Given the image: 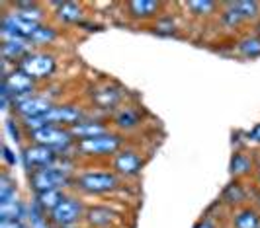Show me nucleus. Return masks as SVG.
Here are the masks:
<instances>
[{"label":"nucleus","mask_w":260,"mask_h":228,"mask_svg":"<svg viewBox=\"0 0 260 228\" xmlns=\"http://www.w3.org/2000/svg\"><path fill=\"white\" fill-rule=\"evenodd\" d=\"M252 158L248 156L247 152H235L231 158V174L235 177L248 176L252 172Z\"/></svg>","instance_id":"393cba45"},{"label":"nucleus","mask_w":260,"mask_h":228,"mask_svg":"<svg viewBox=\"0 0 260 228\" xmlns=\"http://www.w3.org/2000/svg\"><path fill=\"white\" fill-rule=\"evenodd\" d=\"M57 20L63 24H80L84 18V10L77 2H57Z\"/></svg>","instance_id":"412c9836"},{"label":"nucleus","mask_w":260,"mask_h":228,"mask_svg":"<svg viewBox=\"0 0 260 228\" xmlns=\"http://www.w3.org/2000/svg\"><path fill=\"white\" fill-rule=\"evenodd\" d=\"M223 201L229 203V205H233L235 209L245 207L243 203L247 201V189L243 187V183H241V181H235V183H231L227 189L223 191Z\"/></svg>","instance_id":"a878e982"},{"label":"nucleus","mask_w":260,"mask_h":228,"mask_svg":"<svg viewBox=\"0 0 260 228\" xmlns=\"http://www.w3.org/2000/svg\"><path fill=\"white\" fill-rule=\"evenodd\" d=\"M250 140H254V142H258L260 144V123L250 131Z\"/></svg>","instance_id":"f704fd0d"},{"label":"nucleus","mask_w":260,"mask_h":228,"mask_svg":"<svg viewBox=\"0 0 260 228\" xmlns=\"http://www.w3.org/2000/svg\"><path fill=\"white\" fill-rule=\"evenodd\" d=\"M57 29L53 27V25H47V24H41L34 31V35L29 37V43L34 45V47H47V45H51L53 41L57 39Z\"/></svg>","instance_id":"b1692460"},{"label":"nucleus","mask_w":260,"mask_h":228,"mask_svg":"<svg viewBox=\"0 0 260 228\" xmlns=\"http://www.w3.org/2000/svg\"><path fill=\"white\" fill-rule=\"evenodd\" d=\"M53 100L45 94H31L27 98L14 101V113L18 115V119L24 117H43L45 113H49L53 109Z\"/></svg>","instance_id":"6e6552de"},{"label":"nucleus","mask_w":260,"mask_h":228,"mask_svg":"<svg viewBox=\"0 0 260 228\" xmlns=\"http://www.w3.org/2000/svg\"><path fill=\"white\" fill-rule=\"evenodd\" d=\"M18 68L22 72H26L29 78H34L36 82L38 80H47L55 74L57 70V59L53 53H47V51H39L34 49L29 55H26L20 63H18Z\"/></svg>","instance_id":"f257e3e1"},{"label":"nucleus","mask_w":260,"mask_h":228,"mask_svg":"<svg viewBox=\"0 0 260 228\" xmlns=\"http://www.w3.org/2000/svg\"><path fill=\"white\" fill-rule=\"evenodd\" d=\"M116 222V213L106 207H90L84 213V224L88 228H110Z\"/></svg>","instance_id":"f3484780"},{"label":"nucleus","mask_w":260,"mask_h":228,"mask_svg":"<svg viewBox=\"0 0 260 228\" xmlns=\"http://www.w3.org/2000/svg\"><path fill=\"white\" fill-rule=\"evenodd\" d=\"M153 29H155V33H160V35H172V33H176V25H174V22H172L170 18L167 25H165L162 20H158Z\"/></svg>","instance_id":"2f4dec72"},{"label":"nucleus","mask_w":260,"mask_h":228,"mask_svg":"<svg viewBox=\"0 0 260 228\" xmlns=\"http://www.w3.org/2000/svg\"><path fill=\"white\" fill-rule=\"evenodd\" d=\"M123 98V94H121V90L114 86V84H102V86H98V88L92 92V103L94 105H98L100 109H112V107H116L117 103L121 101Z\"/></svg>","instance_id":"4468645a"},{"label":"nucleus","mask_w":260,"mask_h":228,"mask_svg":"<svg viewBox=\"0 0 260 228\" xmlns=\"http://www.w3.org/2000/svg\"><path fill=\"white\" fill-rule=\"evenodd\" d=\"M162 10V2L156 0H133L127 2V12L135 20H151Z\"/></svg>","instance_id":"dca6fc26"},{"label":"nucleus","mask_w":260,"mask_h":228,"mask_svg":"<svg viewBox=\"0 0 260 228\" xmlns=\"http://www.w3.org/2000/svg\"><path fill=\"white\" fill-rule=\"evenodd\" d=\"M123 144V139L116 133H106L94 139H82L75 142V150L80 152L82 156H114L119 152Z\"/></svg>","instance_id":"7ed1b4c3"},{"label":"nucleus","mask_w":260,"mask_h":228,"mask_svg":"<svg viewBox=\"0 0 260 228\" xmlns=\"http://www.w3.org/2000/svg\"><path fill=\"white\" fill-rule=\"evenodd\" d=\"M231 226L233 228H260V211L254 207H239L233 211L231 218Z\"/></svg>","instance_id":"a211bd4d"},{"label":"nucleus","mask_w":260,"mask_h":228,"mask_svg":"<svg viewBox=\"0 0 260 228\" xmlns=\"http://www.w3.org/2000/svg\"><path fill=\"white\" fill-rule=\"evenodd\" d=\"M0 33L2 37H24L29 39L34 35V31L38 29V24H31L24 18H20L18 14L14 12H6L2 16V22H0Z\"/></svg>","instance_id":"9d476101"},{"label":"nucleus","mask_w":260,"mask_h":228,"mask_svg":"<svg viewBox=\"0 0 260 228\" xmlns=\"http://www.w3.org/2000/svg\"><path fill=\"white\" fill-rule=\"evenodd\" d=\"M29 181L36 193H43L49 189H63L71 183L69 177V170L59 168V166H49V168H41V170H34L29 174Z\"/></svg>","instance_id":"39448f33"},{"label":"nucleus","mask_w":260,"mask_h":228,"mask_svg":"<svg viewBox=\"0 0 260 228\" xmlns=\"http://www.w3.org/2000/svg\"><path fill=\"white\" fill-rule=\"evenodd\" d=\"M221 22L227 25V27L235 29V27L245 24V18H243L241 12L233 6V2H227V4H225V10L221 12Z\"/></svg>","instance_id":"c756f323"},{"label":"nucleus","mask_w":260,"mask_h":228,"mask_svg":"<svg viewBox=\"0 0 260 228\" xmlns=\"http://www.w3.org/2000/svg\"><path fill=\"white\" fill-rule=\"evenodd\" d=\"M14 12L31 24H45V12L39 2H14Z\"/></svg>","instance_id":"6ab92c4d"},{"label":"nucleus","mask_w":260,"mask_h":228,"mask_svg":"<svg viewBox=\"0 0 260 228\" xmlns=\"http://www.w3.org/2000/svg\"><path fill=\"white\" fill-rule=\"evenodd\" d=\"M2 92L8 94L14 103V101L36 94V80L29 78L26 72H22V70L16 66L10 74L4 76V80H2Z\"/></svg>","instance_id":"0eeeda50"},{"label":"nucleus","mask_w":260,"mask_h":228,"mask_svg":"<svg viewBox=\"0 0 260 228\" xmlns=\"http://www.w3.org/2000/svg\"><path fill=\"white\" fill-rule=\"evenodd\" d=\"M258 183H260V170H258Z\"/></svg>","instance_id":"e433bc0d"},{"label":"nucleus","mask_w":260,"mask_h":228,"mask_svg":"<svg viewBox=\"0 0 260 228\" xmlns=\"http://www.w3.org/2000/svg\"><path fill=\"white\" fill-rule=\"evenodd\" d=\"M16 181L8 174H2L0 179V201H8V199H16Z\"/></svg>","instance_id":"7c9ffc66"},{"label":"nucleus","mask_w":260,"mask_h":228,"mask_svg":"<svg viewBox=\"0 0 260 228\" xmlns=\"http://www.w3.org/2000/svg\"><path fill=\"white\" fill-rule=\"evenodd\" d=\"M139 123H141V113L131 105H125L114 113V125L119 131H131V129L139 127Z\"/></svg>","instance_id":"aec40b11"},{"label":"nucleus","mask_w":260,"mask_h":228,"mask_svg":"<svg viewBox=\"0 0 260 228\" xmlns=\"http://www.w3.org/2000/svg\"><path fill=\"white\" fill-rule=\"evenodd\" d=\"M67 197V193L63 189H49L43 191V193H36V199H38V207L43 213H51L55 207H59L61 201Z\"/></svg>","instance_id":"4be33fe9"},{"label":"nucleus","mask_w":260,"mask_h":228,"mask_svg":"<svg viewBox=\"0 0 260 228\" xmlns=\"http://www.w3.org/2000/svg\"><path fill=\"white\" fill-rule=\"evenodd\" d=\"M237 53L245 59H256L260 57V37L256 35H250V37L241 39L237 43Z\"/></svg>","instance_id":"cd10ccee"},{"label":"nucleus","mask_w":260,"mask_h":228,"mask_svg":"<svg viewBox=\"0 0 260 228\" xmlns=\"http://www.w3.org/2000/svg\"><path fill=\"white\" fill-rule=\"evenodd\" d=\"M258 207H260V195H258Z\"/></svg>","instance_id":"4c0bfd02"},{"label":"nucleus","mask_w":260,"mask_h":228,"mask_svg":"<svg viewBox=\"0 0 260 228\" xmlns=\"http://www.w3.org/2000/svg\"><path fill=\"white\" fill-rule=\"evenodd\" d=\"M24 216H26V207L18 197L0 201V220H24Z\"/></svg>","instance_id":"5701e85b"},{"label":"nucleus","mask_w":260,"mask_h":228,"mask_svg":"<svg viewBox=\"0 0 260 228\" xmlns=\"http://www.w3.org/2000/svg\"><path fill=\"white\" fill-rule=\"evenodd\" d=\"M84 213L86 209L82 207V203L77 197L67 195L61 201L59 207H55L51 213L47 215V222L49 226H77L80 220H84Z\"/></svg>","instance_id":"20e7f679"},{"label":"nucleus","mask_w":260,"mask_h":228,"mask_svg":"<svg viewBox=\"0 0 260 228\" xmlns=\"http://www.w3.org/2000/svg\"><path fill=\"white\" fill-rule=\"evenodd\" d=\"M55 228H78V226H55Z\"/></svg>","instance_id":"c9c22d12"},{"label":"nucleus","mask_w":260,"mask_h":228,"mask_svg":"<svg viewBox=\"0 0 260 228\" xmlns=\"http://www.w3.org/2000/svg\"><path fill=\"white\" fill-rule=\"evenodd\" d=\"M24 162L26 166L34 172V170H41V168H49L59 162V154L47 146L41 144H29L24 150Z\"/></svg>","instance_id":"9b49d317"},{"label":"nucleus","mask_w":260,"mask_h":228,"mask_svg":"<svg viewBox=\"0 0 260 228\" xmlns=\"http://www.w3.org/2000/svg\"><path fill=\"white\" fill-rule=\"evenodd\" d=\"M143 158L133 150H121L114 156V170L123 177H135L141 174Z\"/></svg>","instance_id":"ddd939ff"},{"label":"nucleus","mask_w":260,"mask_h":228,"mask_svg":"<svg viewBox=\"0 0 260 228\" xmlns=\"http://www.w3.org/2000/svg\"><path fill=\"white\" fill-rule=\"evenodd\" d=\"M77 187L90 195H104L114 191L119 185V177L116 172H86L77 177Z\"/></svg>","instance_id":"423d86ee"},{"label":"nucleus","mask_w":260,"mask_h":228,"mask_svg":"<svg viewBox=\"0 0 260 228\" xmlns=\"http://www.w3.org/2000/svg\"><path fill=\"white\" fill-rule=\"evenodd\" d=\"M0 228H26L22 220H0Z\"/></svg>","instance_id":"72a5a7b5"},{"label":"nucleus","mask_w":260,"mask_h":228,"mask_svg":"<svg viewBox=\"0 0 260 228\" xmlns=\"http://www.w3.org/2000/svg\"><path fill=\"white\" fill-rule=\"evenodd\" d=\"M184 8L190 10L198 18H206V16L215 14V10L219 8V4L217 2H211V0H192V2H186Z\"/></svg>","instance_id":"bb28decb"},{"label":"nucleus","mask_w":260,"mask_h":228,"mask_svg":"<svg viewBox=\"0 0 260 228\" xmlns=\"http://www.w3.org/2000/svg\"><path fill=\"white\" fill-rule=\"evenodd\" d=\"M194 228H217V224L213 222L211 216H204V218H200V220L196 222Z\"/></svg>","instance_id":"473e14b6"},{"label":"nucleus","mask_w":260,"mask_h":228,"mask_svg":"<svg viewBox=\"0 0 260 228\" xmlns=\"http://www.w3.org/2000/svg\"><path fill=\"white\" fill-rule=\"evenodd\" d=\"M27 137H29V140H31L34 144L47 146V148L55 150L57 154L69 150V148L75 146V142H77L69 129H65V127H55V125L43 127V129H39L36 133L27 135ZM59 156H61V154H59Z\"/></svg>","instance_id":"f03ea898"},{"label":"nucleus","mask_w":260,"mask_h":228,"mask_svg":"<svg viewBox=\"0 0 260 228\" xmlns=\"http://www.w3.org/2000/svg\"><path fill=\"white\" fill-rule=\"evenodd\" d=\"M43 119H45L47 125L71 129V127H75L86 117H84V111L80 107L71 105V103H63V105H53V109L49 113L43 115Z\"/></svg>","instance_id":"1a4fd4ad"},{"label":"nucleus","mask_w":260,"mask_h":228,"mask_svg":"<svg viewBox=\"0 0 260 228\" xmlns=\"http://www.w3.org/2000/svg\"><path fill=\"white\" fill-rule=\"evenodd\" d=\"M2 59L8 61V63H14L18 66V63L29 55L34 51V45L29 43V39L24 37H2Z\"/></svg>","instance_id":"f8f14e48"},{"label":"nucleus","mask_w":260,"mask_h":228,"mask_svg":"<svg viewBox=\"0 0 260 228\" xmlns=\"http://www.w3.org/2000/svg\"><path fill=\"white\" fill-rule=\"evenodd\" d=\"M233 6L241 12L245 22L256 20L260 16V2H254V0H239V2H233Z\"/></svg>","instance_id":"c85d7f7f"},{"label":"nucleus","mask_w":260,"mask_h":228,"mask_svg":"<svg viewBox=\"0 0 260 228\" xmlns=\"http://www.w3.org/2000/svg\"><path fill=\"white\" fill-rule=\"evenodd\" d=\"M71 135L75 137V140H82V139H94V137H100V135H106V133H112L110 127L102 123V121H96V119H82L80 123H77L75 127L69 129Z\"/></svg>","instance_id":"2eb2a0df"}]
</instances>
